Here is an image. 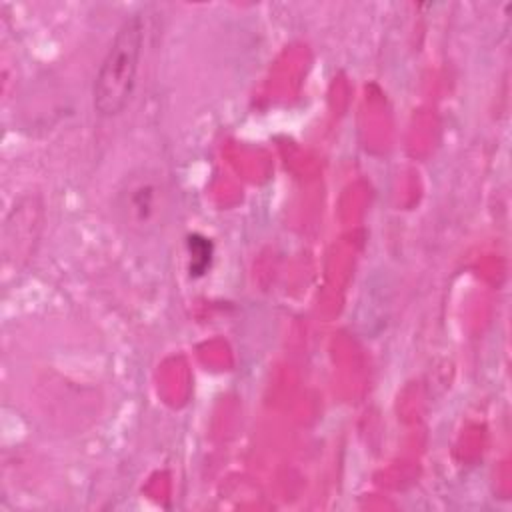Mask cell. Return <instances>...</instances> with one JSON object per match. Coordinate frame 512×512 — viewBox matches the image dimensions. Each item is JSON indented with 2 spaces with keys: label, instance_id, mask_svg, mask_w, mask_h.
Masks as SVG:
<instances>
[{
  "label": "cell",
  "instance_id": "cell-1",
  "mask_svg": "<svg viewBox=\"0 0 512 512\" xmlns=\"http://www.w3.org/2000/svg\"><path fill=\"white\" fill-rule=\"evenodd\" d=\"M144 34L146 24L142 14L128 16L114 34L92 88L94 110L100 116H118L128 106L138 78Z\"/></svg>",
  "mask_w": 512,
  "mask_h": 512
},
{
  "label": "cell",
  "instance_id": "cell-2",
  "mask_svg": "<svg viewBox=\"0 0 512 512\" xmlns=\"http://www.w3.org/2000/svg\"><path fill=\"white\" fill-rule=\"evenodd\" d=\"M116 210L128 230L154 232L168 212V190L162 178L150 170L132 174L118 192Z\"/></svg>",
  "mask_w": 512,
  "mask_h": 512
}]
</instances>
